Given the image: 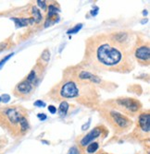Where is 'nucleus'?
Here are the masks:
<instances>
[{"mask_svg": "<svg viewBox=\"0 0 150 154\" xmlns=\"http://www.w3.org/2000/svg\"><path fill=\"white\" fill-rule=\"evenodd\" d=\"M132 51L117 43L110 34L100 33L87 40L84 62L94 70L125 74L135 66Z\"/></svg>", "mask_w": 150, "mask_h": 154, "instance_id": "1", "label": "nucleus"}, {"mask_svg": "<svg viewBox=\"0 0 150 154\" xmlns=\"http://www.w3.org/2000/svg\"><path fill=\"white\" fill-rule=\"evenodd\" d=\"M94 88H91L90 82L81 81L72 75L66 76L65 79L54 87L48 93L52 100L59 102L64 99H75V98H88L94 96Z\"/></svg>", "mask_w": 150, "mask_h": 154, "instance_id": "2", "label": "nucleus"}, {"mask_svg": "<svg viewBox=\"0 0 150 154\" xmlns=\"http://www.w3.org/2000/svg\"><path fill=\"white\" fill-rule=\"evenodd\" d=\"M27 113L21 105L0 109V125L14 137L24 136L30 128Z\"/></svg>", "mask_w": 150, "mask_h": 154, "instance_id": "3", "label": "nucleus"}, {"mask_svg": "<svg viewBox=\"0 0 150 154\" xmlns=\"http://www.w3.org/2000/svg\"><path fill=\"white\" fill-rule=\"evenodd\" d=\"M101 116L117 135H123L132 128V120L119 111L105 107L101 112Z\"/></svg>", "mask_w": 150, "mask_h": 154, "instance_id": "4", "label": "nucleus"}, {"mask_svg": "<svg viewBox=\"0 0 150 154\" xmlns=\"http://www.w3.org/2000/svg\"><path fill=\"white\" fill-rule=\"evenodd\" d=\"M106 104H107L106 105L107 108L119 111L128 116L137 115L142 109V103L138 100L130 97L117 98L107 102Z\"/></svg>", "mask_w": 150, "mask_h": 154, "instance_id": "5", "label": "nucleus"}, {"mask_svg": "<svg viewBox=\"0 0 150 154\" xmlns=\"http://www.w3.org/2000/svg\"><path fill=\"white\" fill-rule=\"evenodd\" d=\"M150 132V114L149 112H144L138 116L137 125L132 132V137L137 140L148 139Z\"/></svg>", "mask_w": 150, "mask_h": 154, "instance_id": "6", "label": "nucleus"}, {"mask_svg": "<svg viewBox=\"0 0 150 154\" xmlns=\"http://www.w3.org/2000/svg\"><path fill=\"white\" fill-rule=\"evenodd\" d=\"M107 134H108V130L106 128V127H104V125H97V127H95L94 129H92L88 134H86L78 142V144H79L78 149H81V150H83V149H85V147L88 144H90L91 142L95 141V139H97L100 137H106L107 136Z\"/></svg>", "mask_w": 150, "mask_h": 154, "instance_id": "7", "label": "nucleus"}, {"mask_svg": "<svg viewBox=\"0 0 150 154\" xmlns=\"http://www.w3.org/2000/svg\"><path fill=\"white\" fill-rule=\"evenodd\" d=\"M34 89L35 86L34 84L24 79L17 84L16 87L14 88V91H13V93H14L15 96L20 98H28L33 94Z\"/></svg>", "mask_w": 150, "mask_h": 154, "instance_id": "8", "label": "nucleus"}, {"mask_svg": "<svg viewBox=\"0 0 150 154\" xmlns=\"http://www.w3.org/2000/svg\"><path fill=\"white\" fill-rule=\"evenodd\" d=\"M133 58L141 66H148L150 62V48L148 45L137 46L133 51Z\"/></svg>", "mask_w": 150, "mask_h": 154, "instance_id": "9", "label": "nucleus"}, {"mask_svg": "<svg viewBox=\"0 0 150 154\" xmlns=\"http://www.w3.org/2000/svg\"><path fill=\"white\" fill-rule=\"evenodd\" d=\"M13 21H15V24H16V27H26L28 25H32L34 23V20L31 19L30 17L29 18H12L11 19Z\"/></svg>", "mask_w": 150, "mask_h": 154, "instance_id": "10", "label": "nucleus"}, {"mask_svg": "<svg viewBox=\"0 0 150 154\" xmlns=\"http://www.w3.org/2000/svg\"><path fill=\"white\" fill-rule=\"evenodd\" d=\"M31 19L34 20V23H40L41 20H42L43 17H42V14L40 12V9H38V8L36 7H32L31 8Z\"/></svg>", "mask_w": 150, "mask_h": 154, "instance_id": "11", "label": "nucleus"}, {"mask_svg": "<svg viewBox=\"0 0 150 154\" xmlns=\"http://www.w3.org/2000/svg\"><path fill=\"white\" fill-rule=\"evenodd\" d=\"M98 149H99V143L97 141L91 142L85 147V152L87 154H94L97 152Z\"/></svg>", "mask_w": 150, "mask_h": 154, "instance_id": "12", "label": "nucleus"}, {"mask_svg": "<svg viewBox=\"0 0 150 154\" xmlns=\"http://www.w3.org/2000/svg\"><path fill=\"white\" fill-rule=\"evenodd\" d=\"M68 110H69V103H68L67 102H65V101L61 102L60 105H59V116L64 117L67 115Z\"/></svg>", "mask_w": 150, "mask_h": 154, "instance_id": "13", "label": "nucleus"}, {"mask_svg": "<svg viewBox=\"0 0 150 154\" xmlns=\"http://www.w3.org/2000/svg\"><path fill=\"white\" fill-rule=\"evenodd\" d=\"M8 144V139L6 136H0V154H3Z\"/></svg>", "mask_w": 150, "mask_h": 154, "instance_id": "14", "label": "nucleus"}, {"mask_svg": "<svg viewBox=\"0 0 150 154\" xmlns=\"http://www.w3.org/2000/svg\"><path fill=\"white\" fill-rule=\"evenodd\" d=\"M41 59H42V61H39V62H40V63H42V64L45 65V66L48 63V61H49V59H50V52H49V50L46 49V50L43 52L42 55H41Z\"/></svg>", "mask_w": 150, "mask_h": 154, "instance_id": "15", "label": "nucleus"}, {"mask_svg": "<svg viewBox=\"0 0 150 154\" xmlns=\"http://www.w3.org/2000/svg\"><path fill=\"white\" fill-rule=\"evenodd\" d=\"M81 27H83V24H77L75 27H73L72 29H70L69 31H68V34H73V33H76V32H78L81 29Z\"/></svg>", "mask_w": 150, "mask_h": 154, "instance_id": "16", "label": "nucleus"}, {"mask_svg": "<svg viewBox=\"0 0 150 154\" xmlns=\"http://www.w3.org/2000/svg\"><path fill=\"white\" fill-rule=\"evenodd\" d=\"M8 47H9V40H7V41L3 42V43L0 44V53L3 52L6 49H8Z\"/></svg>", "mask_w": 150, "mask_h": 154, "instance_id": "17", "label": "nucleus"}, {"mask_svg": "<svg viewBox=\"0 0 150 154\" xmlns=\"http://www.w3.org/2000/svg\"><path fill=\"white\" fill-rule=\"evenodd\" d=\"M13 55H14V54H13V53H12V54H9L6 55V57H4V58L1 60V61H0V68H1V67H2V66H3L6 64V63H7V61H8V60L10 57H12Z\"/></svg>", "mask_w": 150, "mask_h": 154, "instance_id": "18", "label": "nucleus"}, {"mask_svg": "<svg viewBox=\"0 0 150 154\" xmlns=\"http://www.w3.org/2000/svg\"><path fill=\"white\" fill-rule=\"evenodd\" d=\"M68 154H80V149L78 148H76V147H73L69 150Z\"/></svg>", "mask_w": 150, "mask_h": 154, "instance_id": "19", "label": "nucleus"}, {"mask_svg": "<svg viewBox=\"0 0 150 154\" xmlns=\"http://www.w3.org/2000/svg\"><path fill=\"white\" fill-rule=\"evenodd\" d=\"M37 4L39 5V7H40V8H42V9L46 10V1H40V0H38V1H37Z\"/></svg>", "mask_w": 150, "mask_h": 154, "instance_id": "20", "label": "nucleus"}, {"mask_svg": "<svg viewBox=\"0 0 150 154\" xmlns=\"http://www.w3.org/2000/svg\"><path fill=\"white\" fill-rule=\"evenodd\" d=\"M48 110H49V112H50L51 114H55L56 112H57V108L54 105H49L48 106Z\"/></svg>", "mask_w": 150, "mask_h": 154, "instance_id": "21", "label": "nucleus"}, {"mask_svg": "<svg viewBox=\"0 0 150 154\" xmlns=\"http://www.w3.org/2000/svg\"><path fill=\"white\" fill-rule=\"evenodd\" d=\"M34 105H36V106H38V107H44V106L46 105V103H45L44 102H42V101H36V102L34 103Z\"/></svg>", "mask_w": 150, "mask_h": 154, "instance_id": "22", "label": "nucleus"}, {"mask_svg": "<svg viewBox=\"0 0 150 154\" xmlns=\"http://www.w3.org/2000/svg\"><path fill=\"white\" fill-rule=\"evenodd\" d=\"M1 101H3L4 103H8V101H9V96L8 95H3L2 97H1Z\"/></svg>", "mask_w": 150, "mask_h": 154, "instance_id": "23", "label": "nucleus"}, {"mask_svg": "<svg viewBox=\"0 0 150 154\" xmlns=\"http://www.w3.org/2000/svg\"><path fill=\"white\" fill-rule=\"evenodd\" d=\"M37 116H38V118H40L41 120H46V115H44V114H42V115L39 114Z\"/></svg>", "mask_w": 150, "mask_h": 154, "instance_id": "24", "label": "nucleus"}, {"mask_svg": "<svg viewBox=\"0 0 150 154\" xmlns=\"http://www.w3.org/2000/svg\"><path fill=\"white\" fill-rule=\"evenodd\" d=\"M94 154H108V153L104 152V151H99V152H97V153H94Z\"/></svg>", "mask_w": 150, "mask_h": 154, "instance_id": "25", "label": "nucleus"}, {"mask_svg": "<svg viewBox=\"0 0 150 154\" xmlns=\"http://www.w3.org/2000/svg\"><path fill=\"white\" fill-rule=\"evenodd\" d=\"M0 102H1V97H0Z\"/></svg>", "mask_w": 150, "mask_h": 154, "instance_id": "26", "label": "nucleus"}]
</instances>
